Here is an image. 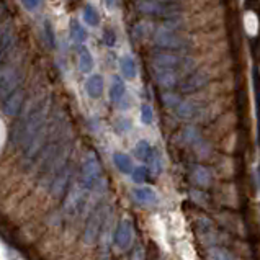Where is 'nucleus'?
Listing matches in <instances>:
<instances>
[{"mask_svg": "<svg viewBox=\"0 0 260 260\" xmlns=\"http://www.w3.org/2000/svg\"><path fill=\"white\" fill-rule=\"evenodd\" d=\"M48 115H49V102L48 99H43L15 123L12 129V144L15 147H18V149L25 151L31 144V141L36 138V135L43 131L44 126L48 124Z\"/></svg>", "mask_w": 260, "mask_h": 260, "instance_id": "nucleus-1", "label": "nucleus"}, {"mask_svg": "<svg viewBox=\"0 0 260 260\" xmlns=\"http://www.w3.org/2000/svg\"><path fill=\"white\" fill-rule=\"evenodd\" d=\"M110 211L111 210H108L105 203H100L93 208V211L90 213V216H88L85 229H84V242L85 244H95L96 242V239L100 237L103 222H105Z\"/></svg>", "mask_w": 260, "mask_h": 260, "instance_id": "nucleus-2", "label": "nucleus"}, {"mask_svg": "<svg viewBox=\"0 0 260 260\" xmlns=\"http://www.w3.org/2000/svg\"><path fill=\"white\" fill-rule=\"evenodd\" d=\"M21 84V69L18 62H5L0 69V100H5Z\"/></svg>", "mask_w": 260, "mask_h": 260, "instance_id": "nucleus-3", "label": "nucleus"}, {"mask_svg": "<svg viewBox=\"0 0 260 260\" xmlns=\"http://www.w3.org/2000/svg\"><path fill=\"white\" fill-rule=\"evenodd\" d=\"M102 183V167L96 155L90 152L85 157L82 164V172H80V185L85 190H93Z\"/></svg>", "mask_w": 260, "mask_h": 260, "instance_id": "nucleus-4", "label": "nucleus"}, {"mask_svg": "<svg viewBox=\"0 0 260 260\" xmlns=\"http://www.w3.org/2000/svg\"><path fill=\"white\" fill-rule=\"evenodd\" d=\"M138 9L143 13L162 18L175 17L180 12V7L177 2H160V0H138Z\"/></svg>", "mask_w": 260, "mask_h": 260, "instance_id": "nucleus-5", "label": "nucleus"}, {"mask_svg": "<svg viewBox=\"0 0 260 260\" xmlns=\"http://www.w3.org/2000/svg\"><path fill=\"white\" fill-rule=\"evenodd\" d=\"M154 44L166 51H183L190 46L188 38L177 35L172 29H159L154 35Z\"/></svg>", "mask_w": 260, "mask_h": 260, "instance_id": "nucleus-6", "label": "nucleus"}, {"mask_svg": "<svg viewBox=\"0 0 260 260\" xmlns=\"http://www.w3.org/2000/svg\"><path fill=\"white\" fill-rule=\"evenodd\" d=\"M152 66H160V68H169L175 71H188L191 68V62H188V59H185L182 56H178L172 51H154L151 56Z\"/></svg>", "mask_w": 260, "mask_h": 260, "instance_id": "nucleus-7", "label": "nucleus"}, {"mask_svg": "<svg viewBox=\"0 0 260 260\" xmlns=\"http://www.w3.org/2000/svg\"><path fill=\"white\" fill-rule=\"evenodd\" d=\"M152 77L160 87L172 88L178 84V71L160 68V66H152Z\"/></svg>", "mask_w": 260, "mask_h": 260, "instance_id": "nucleus-8", "label": "nucleus"}, {"mask_svg": "<svg viewBox=\"0 0 260 260\" xmlns=\"http://www.w3.org/2000/svg\"><path fill=\"white\" fill-rule=\"evenodd\" d=\"M71 177H72V167L68 162L59 172L53 177V180H51V193H53L54 197H61L64 195L66 188H68V185L71 182Z\"/></svg>", "mask_w": 260, "mask_h": 260, "instance_id": "nucleus-9", "label": "nucleus"}, {"mask_svg": "<svg viewBox=\"0 0 260 260\" xmlns=\"http://www.w3.org/2000/svg\"><path fill=\"white\" fill-rule=\"evenodd\" d=\"M133 222L131 219L128 218H124L121 219L120 222H118V226H116V231H115V244L120 249H128L129 247V244L133 241Z\"/></svg>", "mask_w": 260, "mask_h": 260, "instance_id": "nucleus-10", "label": "nucleus"}, {"mask_svg": "<svg viewBox=\"0 0 260 260\" xmlns=\"http://www.w3.org/2000/svg\"><path fill=\"white\" fill-rule=\"evenodd\" d=\"M23 103H25V90L21 87H18L17 90H13L4 100V113L9 116H17L21 111Z\"/></svg>", "mask_w": 260, "mask_h": 260, "instance_id": "nucleus-11", "label": "nucleus"}, {"mask_svg": "<svg viewBox=\"0 0 260 260\" xmlns=\"http://www.w3.org/2000/svg\"><path fill=\"white\" fill-rule=\"evenodd\" d=\"M15 44V35L10 26H5L0 29V69L4 68L7 57L10 56Z\"/></svg>", "mask_w": 260, "mask_h": 260, "instance_id": "nucleus-12", "label": "nucleus"}, {"mask_svg": "<svg viewBox=\"0 0 260 260\" xmlns=\"http://www.w3.org/2000/svg\"><path fill=\"white\" fill-rule=\"evenodd\" d=\"M208 82V76L205 72H191L190 76L185 77L180 82V92L183 93H193L205 87Z\"/></svg>", "mask_w": 260, "mask_h": 260, "instance_id": "nucleus-13", "label": "nucleus"}, {"mask_svg": "<svg viewBox=\"0 0 260 260\" xmlns=\"http://www.w3.org/2000/svg\"><path fill=\"white\" fill-rule=\"evenodd\" d=\"M103 87H105V84H103V77L96 76V74L88 77L85 82V90L90 99H100L103 93Z\"/></svg>", "mask_w": 260, "mask_h": 260, "instance_id": "nucleus-14", "label": "nucleus"}, {"mask_svg": "<svg viewBox=\"0 0 260 260\" xmlns=\"http://www.w3.org/2000/svg\"><path fill=\"white\" fill-rule=\"evenodd\" d=\"M133 197L138 203L141 205H154L157 202V195L151 187H141V188H135L133 190Z\"/></svg>", "mask_w": 260, "mask_h": 260, "instance_id": "nucleus-15", "label": "nucleus"}, {"mask_svg": "<svg viewBox=\"0 0 260 260\" xmlns=\"http://www.w3.org/2000/svg\"><path fill=\"white\" fill-rule=\"evenodd\" d=\"M154 154H155V149L147 141H139L135 147V155L141 162H146V164H149L151 159L154 157Z\"/></svg>", "mask_w": 260, "mask_h": 260, "instance_id": "nucleus-16", "label": "nucleus"}, {"mask_svg": "<svg viewBox=\"0 0 260 260\" xmlns=\"http://www.w3.org/2000/svg\"><path fill=\"white\" fill-rule=\"evenodd\" d=\"M120 68H121V74L124 76V79H129V80L136 79V76H138V68H136L135 59H133L131 56H124V57H121Z\"/></svg>", "mask_w": 260, "mask_h": 260, "instance_id": "nucleus-17", "label": "nucleus"}, {"mask_svg": "<svg viewBox=\"0 0 260 260\" xmlns=\"http://www.w3.org/2000/svg\"><path fill=\"white\" fill-rule=\"evenodd\" d=\"M197 113H198V108L195 103H191V102L178 103V107L175 110V115L180 118V120H190V118L197 116Z\"/></svg>", "mask_w": 260, "mask_h": 260, "instance_id": "nucleus-18", "label": "nucleus"}, {"mask_svg": "<svg viewBox=\"0 0 260 260\" xmlns=\"http://www.w3.org/2000/svg\"><path fill=\"white\" fill-rule=\"evenodd\" d=\"M113 162H115L116 169L120 170V172H123V174H131L133 170H135L131 157H129V155L123 154V152H116L113 155Z\"/></svg>", "mask_w": 260, "mask_h": 260, "instance_id": "nucleus-19", "label": "nucleus"}, {"mask_svg": "<svg viewBox=\"0 0 260 260\" xmlns=\"http://www.w3.org/2000/svg\"><path fill=\"white\" fill-rule=\"evenodd\" d=\"M79 69L84 74H90L93 69V57L84 46L79 49Z\"/></svg>", "mask_w": 260, "mask_h": 260, "instance_id": "nucleus-20", "label": "nucleus"}, {"mask_svg": "<svg viewBox=\"0 0 260 260\" xmlns=\"http://www.w3.org/2000/svg\"><path fill=\"white\" fill-rule=\"evenodd\" d=\"M126 93V87H124V82L120 79V77H115L113 84H111V88H110V99L111 102H121V99Z\"/></svg>", "mask_w": 260, "mask_h": 260, "instance_id": "nucleus-21", "label": "nucleus"}, {"mask_svg": "<svg viewBox=\"0 0 260 260\" xmlns=\"http://www.w3.org/2000/svg\"><path fill=\"white\" fill-rule=\"evenodd\" d=\"M71 36H72V40L76 43H84L87 40V31L77 20L71 21Z\"/></svg>", "mask_w": 260, "mask_h": 260, "instance_id": "nucleus-22", "label": "nucleus"}, {"mask_svg": "<svg viewBox=\"0 0 260 260\" xmlns=\"http://www.w3.org/2000/svg\"><path fill=\"white\" fill-rule=\"evenodd\" d=\"M84 21L90 26H96L100 23V15L93 5H87L84 9Z\"/></svg>", "mask_w": 260, "mask_h": 260, "instance_id": "nucleus-23", "label": "nucleus"}, {"mask_svg": "<svg viewBox=\"0 0 260 260\" xmlns=\"http://www.w3.org/2000/svg\"><path fill=\"white\" fill-rule=\"evenodd\" d=\"M193 177H195V182H198L200 185H208V183H210V174H208V170L203 169V167H197Z\"/></svg>", "mask_w": 260, "mask_h": 260, "instance_id": "nucleus-24", "label": "nucleus"}, {"mask_svg": "<svg viewBox=\"0 0 260 260\" xmlns=\"http://www.w3.org/2000/svg\"><path fill=\"white\" fill-rule=\"evenodd\" d=\"M210 260H233V257L229 255V252L219 247H213L210 250Z\"/></svg>", "mask_w": 260, "mask_h": 260, "instance_id": "nucleus-25", "label": "nucleus"}, {"mask_svg": "<svg viewBox=\"0 0 260 260\" xmlns=\"http://www.w3.org/2000/svg\"><path fill=\"white\" fill-rule=\"evenodd\" d=\"M141 121L144 124H152L154 121V111L149 105H146V103L141 107Z\"/></svg>", "mask_w": 260, "mask_h": 260, "instance_id": "nucleus-26", "label": "nucleus"}, {"mask_svg": "<svg viewBox=\"0 0 260 260\" xmlns=\"http://www.w3.org/2000/svg\"><path fill=\"white\" fill-rule=\"evenodd\" d=\"M131 177H133V180H135L136 183H141V182H144L146 180V177H147V170L144 167H138L135 169L131 172Z\"/></svg>", "mask_w": 260, "mask_h": 260, "instance_id": "nucleus-27", "label": "nucleus"}, {"mask_svg": "<svg viewBox=\"0 0 260 260\" xmlns=\"http://www.w3.org/2000/svg\"><path fill=\"white\" fill-rule=\"evenodd\" d=\"M164 103L169 108H177L178 107V96L174 93H166L164 95Z\"/></svg>", "mask_w": 260, "mask_h": 260, "instance_id": "nucleus-28", "label": "nucleus"}, {"mask_svg": "<svg viewBox=\"0 0 260 260\" xmlns=\"http://www.w3.org/2000/svg\"><path fill=\"white\" fill-rule=\"evenodd\" d=\"M103 40H105V43L108 44V46H113L115 44V40H116V36L115 33L111 31V29H105V35H103Z\"/></svg>", "mask_w": 260, "mask_h": 260, "instance_id": "nucleus-29", "label": "nucleus"}, {"mask_svg": "<svg viewBox=\"0 0 260 260\" xmlns=\"http://www.w3.org/2000/svg\"><path fill=\"white\" fill-rule=\"evenodd\" d=\"M131 260H146V254H144V249L138 246L135 250H133V257Z\"/></svg>", "mask_w": 260, "mask_h": 260, "instance_id": "nucleus-30", "label": "nucleus"}, {"mask_svg": "<svg viewBox=\"0 0 260 260\" xmlns=\"http://www.w3.org/2000/svg\"><path fill=\"white\" fill-rule=\"evenodd\" d=\"M21 4H23L25 9H28V10H36L38 5L41 4V0H21Z\"/></svg>", "mask_w": 260, "mask_h": 260, "instance_id": "nucleus-31", "label": "nucleus"}, {"mask_svg": "<svg viewBox=\"0 0 260 260\" xmlns=\"http://www.w3.org/2000/svg\"><path fill=\"white\" fill-rule=\"evenodd\" d=\"M44 28H46V33H48V41H49V44H51V48H53V46H54V35H53V28H51V25H49V23L44 25Z\"/></svg>", "mask_w": 260, "mask_h": 260, "instance_id": "nucleus-32", "label": "nucleus"}, {"mask_svg": "<svg viewBox=\"0 0 260 260\" xmlns=\"http://www.w3.org/2000/svg\"><path fill=\"white\" fill-rule=\"evenodd\" d=\"M5 12H7V5L2 2V0H0V18H2L4 17V15H5Z\"/></svg>", "mask_w": 260, "mask_h": 260, "instance_id": "nucleus-33", "label": "nucleus"}, {"mask_svg": "<svg viewBox=\"0 0 260 260\" xmlns=\"http://www.w3.org/2000/svg\"><path fill=\"white\" fill-rule=\"evenodd\" d=\"M105 4H107L108 9H113V7H115V0H105Z\"/></svg>", "mask_w": 260, "mask_h": 260, "instance_id": "nucleus-34", "label": "nucleus"}, {"mask_svg": "<svg viewBox=\"0 0 260 260\" xmlns=\"http://www.w3.org/2000/svg\"><path fill=\"white\" fill-rule=\"evenodd\" d=\"M160 2H177V0H160Z\"/></svg>", "mask_w": 260, "mask_h": 260, "instance_id": "nucleus-35", "label": "nucleus"}]
</instances>
